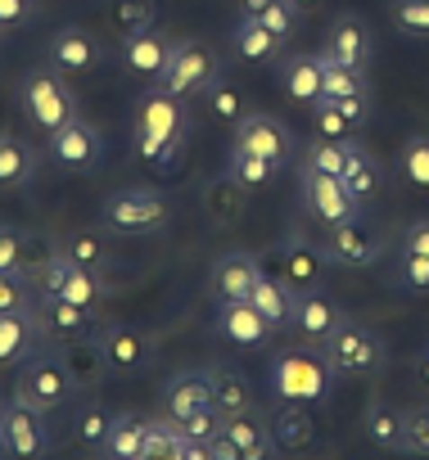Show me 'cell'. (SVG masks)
Masks as SVG:
<instances>
[{"label":"cell","instance_id":"6da1fadb","mask_svg":"<svg viewBox=\"0 0 429 460\" xmlns=\"http://www.w3.org/2000/svg\"><path fill=\"white\" fill-rule=\"evenodd\" d=\"M185 136H190V100L163 91V86H149L140 100H136V127H131V140H136V154L167 172L176 167L181 149H185Z\"/></svg>","mask_w":429,"mask_h":460},{"label":"cell","instance_id":"7a4b0ae2","mask_svg":"<svg viewBox=\"0 0 429 460\" xmlns=\"http://www.w3.org/2000/svg\"><path fill=\"white\" fill-rule=\"evenodd\" d=\"M335 366L326 361V352H308V348H290L272 361V393L281 402H299V406H321L335 393Z\"/></svg>","mask_w":429,"mask_h":460},{"label":"cell","instance_id":"3957f363","mask_svg":"<svg viewBox=\"0 0 429 460\" xmlns=\"http://www.w3.org/2000/svg\"><path fill=\"white\" fill-rule=\"evenodd\" d=\"M19 109H23V118L37 127V131H59L68 118H77V95H73V86L64 82V73L50 64V68H32V73H23V82H19Z\"/></svg>","mask_w":429,"mask_h":460},{"label":"cell","instance_id":"277c9868","mask_svg":"<svg viewBox=\"0 0 429 460\" xmlns=\"http://www.w3.org/2000/svg\"><path fill=\"white\" fill-rule=\"evenodd\" d=\"M73 393H77V384H73L64 357L32 352L28 361L14 366V402H23V406H32V411H41V415L68 406Z\"/></svg>","mask_w":429,"mask_h":460},{"label":"cell","instance_id":"5b68a950","mask_svg":"<svg viewBox=\"0 0 429 460\" xmlns=\"http://www.w3.org/2000/svg\"><path fill=\"white\" fill-rule=\"evenodd\" d=\"M32 285H37V294H41V298H46V294H55V298H68V303L95 307V312L113 298V285H109L100 271L77 267V262H68L64 253H50L46 262H37V267H32Z\"/></svg>","mask_w":429,"mask_h":460},{"label":"cell","instance_id":"8992f818","mask_svg":"<svg viewBox=\"0 0 429 460\" xmlns=\"http://www.w3.org/2000/svg\"><path fill=\"white\" fill-rule=\"evenodd\" d=\"M218 77H222L218 50L203 46V41H194V37H185V41H172L167 68L158 73L154 86H163V91H172V95H181V100H203L208 86L218 82Z\"/></svg>","mask_w":429,"mask_h":460},{"label":"cell","instance_id":"52a82bcc","mask_svg":"<svg viewBox=\"0 0 429 460\" xmlns=\"http://www.w3.org/2000/svg\"><path fill=\"white\" fill-rule=\"evenodd\" d=\"M167 217H172V208L154 190H113L100 208V221L109 235H158Z\"/></svg>","mask_w":429,"mask_h":460},{"label":"cell","instance_id":"ba28073f","mask_svg":"<svg viewBox=\"0 0 429 460\" xmlns=\"http://www.w3.org/2000/svg\"><path fill=\"white\" fill-rule=\"evenodd\" d=\"M299 199H303V212L317 221V226H344L353 217H362V203L353 199V190L344 185V176H326L308 163H299Z\"/></svg>","mask_w":429,"mask_h":460},{"label":"cell","instance_id":"9c48e42d","mask_svg":"<svg viewBox=\"0 0 429 460\" xmlns=\"http://www.w3.org/2000/svg\"><path fill=\"white\" fill-rule=\"evenodd\" d=\"M321 352H326V361L335 366V375H375V370H384V361H389L384 339H380L371 325H357V321H348V316H344V325L321 343Z\"/></svg>","mask_w":429,"mask_h":460},{"label":"cell","instance_id":"30bf717a","mask_svg":"<svg viewBox=\"0 0 429 460\" xmlns=\"http://www.w3.org/2000/svg\"><path fill=\"white\" fill-rule=\"evenodd\" d=\"M389 253V235L380 226H371L366 217H353L344 226H330L326 230V258L330 267H375L380 258Z\"/></svg>","mask_w":429,"mask_h":460},{"label":"cell","instance_id":"8fae6325","mask_svg":"<svg viewBox=\"0 0 429 460\" xmlns=\"http://www.w3.org/2000/svg\"><path fill=\"white\" fill-rule=\"evenodd\" d=\"M50 451V429L46 415L14 402V406H0V456H14V460H37Z\"/></svg>","mask_w":429,"mask_h":460},{"label":"cell","instance_id":"7c38bea8","mask_svg":"<svg viewBox=\"0 0 429 460\" xmlns=\"http://www.w3.org/2000/svg\"><path fill=\"white\" fill-rule=\"evenodd\" d=\"M50 158H55L64 172L86 176V172H95V167L104 163V136L95 131V122H86V118L77 113V118H68L59 131H50Z\"/></svg>","mask_w":429,"mask_h":460},{"label":"cell","instance_id":"4fadbf2b","mask_svg":"<svg viewBox=\"0 0 429 460\" xmlns=\"http://www.w3.org/2000/svg\"><path fill=\"white\" fill-rule=\"evenodd\" d=\"M100 352L109 375H140L154 366V334L136 330V325H104L100 334Z\"/></svg>","mask_w":429,"mask_h":460},{"label":"cell","instance_id":"5bb4252c","mask_svg":"<svg viewBox=\"0 0 429 460\" xmlns=\"http://www.w3.org/2000/svg\"><path fill=\"white\" fill-rule=\"evenodd\" d=\"M236 149H249V154H263L272 163H290L294 158V136L281 118L272 113H245L236 127Z\"/></svg>","mask_w":429,"mask_h":460},{"label":"cell","instance_id":"9a60e30c","mask_svg":"<svg viewBox=\"0 0 429 460\" xmlns=\"http://www.w3.org/2000/svg\"><path fill=\"white\" fill-rule=\"evenodd\" d=\"M258 271H263V258H258V253H249V249H231V253H222L218 262L208 267V294H212V303L249 298Z\"/></svg>","mask_w":429,"mask_h":460},{"label":"cell","instance_id":"2e32d148","mask_svg":"<svg viewBox=\"0 0 429 460\" xmlns=\"http://www.w3.org/2000/svg\"><path fill=\"white\" fill-rule=\"evenodd\" d=\"M326 267H330V258H326V244H317V240H308V235H285V244H281V276L299 289V294H308V289H321V276H326Z\"/></svg>","mask_w":429,"mask_h":460},{"label":"cell","instance_id":"e0dca14e","mask_svg":"<svg viewBox=\"0 0 429 460\" xmlns=\"http://www.w3.org/2000/svg\"><path fill=\"white\" fill-rule=\"evenodd\" d=\"M321 55H326V59H335V64L371 68V55H375V37H371L366 19H357V14H339V19H335V23L326 28Z\"/></svg>","mask_w":429,"mask_h":460},{"label":"cell","instance_id":"ac0fdd59","mask_svg":"<svg viewBox=\"0 0 429 460\" xmlns=\"http://www.w3.org/2000/svg\"><path fill=\"white\" fill-rule=\"evenodd\" d=\"M218 334L227 339V343H236V348H263L272 334H276V325L249 303V298H236V303H218Z\"/></svg>","mask_w":429,"mask_h":460},{"label":"cell","instance_id":"d6986e66","mask_svg":"<svg viewBox=\"0 0 429 460\" xmlns=\"http://www.w3.org/2000/svg\"><path fill=\"white\" fill-rule=\"evenodd\" d=\"M37 312H41V321H46V334H50V339H64V343H73V339H95V334L104 330L95 307H82V303H68V298H55V294H46V298L37 303Z\"/></svg>","mask_w":429,"mask_h":460},{"label":"cell","instance_id":"ffe728a7","mask_svg":"<svg viewBox=\"0 0 429 460\" xmlns=\"http://www.w3.org/2000/svg\"><path fill=\"white\" fill-rule=\"evenodd\" d=\"M41 339H50V334H46V321H41L37 307L32 312H5L0 316V366L28 361L41 348Z\"/></svg>","mask_w":429,"mask_h":460},{"label":"cell","instance_id":"44dd1931","mask_svg":"<svg viewBox=\"0 0 429 460\" xmlns=\"http://www.w3.org/2000/svg\"><path fill=\"white\" fill-rule=\"evenodd\" d=\"M100 59H104V46L86 28H59L50 41V64L64 77H86V73H95Z\"/></svg>","mask_w":429,"mask_h":460},{"label":"cell","instance_id":"7402d4cb","mask_svg":"<svg viewBox=\"0 0 429 460\" xmlns=\"http://www.w3.org/2000/svg\"><path fill=\"white\" fill-rule=\"evenodd\" d=\"M308 343H326L339 325H344V307L335 303V298H326L321 289H308V294H299V303H294V321H290Z\"/></svg>","mask_w":429,"mask_h":460},{"label":"cell","instance_id":"603a6c76","mask_svg":"<svg viewBox=\"0 0 429 460\" xmlns=\"http://www.w3.org/2000/svg\"><path fill=\"white\" fill-rule=\"evenodd\" d=\"M222 442L231 447L236 460H267V456H276V438H272V429L254 411L227 415L222 420Z\"/></svg>","mask_w":429,"mask_h":460},{"label":"cell","instance_id":"cb8c5ba5","mask_svg":"<svg viewBox=\"0 0 429 460\" xmlns=\"http://www.w3.org/2000/svg\"><path fill=\"white\" fill-rule=\"evenodd\" d=\"M167 55H172V41H167L163 32H154V28L122 37V64H127L136 77L158 82V73L167 68Z\"/></svg>","mask_w":429,"mask_h":460},{"label":"cell","instance_id":"d4e9b609","mask_svg":"<svg viewBox=\"0 0 429 460\" xmlns=\"http://www.w3.org/2000/svg\"><path fill=\"white\" fill-rule=\"evenodd\" d=\"M249 303L281 330V325H290L294 321V303H299V289L285 280V276H272V271H258V280H254V289H249Z\"/></svg>","mask_w":429,"mask_h":460},{"label":"cell","instance_id":"484cf974","mask_svg":"<svg viewBox=\"0 0 429 460\" xmlns=\"http://www.w3.org/2000/svg\"><path fill=\"white\" fill-rule=\"evenodd\" d=\"M231 46H236V55H240L245 64H281V55H285V37H276L272 28H263L254 14H245V19L236 23Z\"/></svg>","mask_w":429,"mask_h":460},{"label":"cell","instance_id":"4316f807","mask_svg":"<svg viewBox=\"0 0 429 460\" xmlns=\"http://www.w3.org/2000/svg\"><path fill=\"white\" fill-rule=\"evenodd\" d=\"M37 149L14 136V131H0V190H23L37 181Z\"/></svg>","mask_w":429,"mask_h":460},{"label":"cell","instance_id":"83f0119b","mask_svg":"<svg viewBox=\"0 0 429 460\" xmlns=\"http://www.w3.org/2000/svg\"><path fill=\"white\" fill-rule=\"evenodd\" d=\"M199 406H212V379L203 370H181L163 388V415H190Z\"/></svg>","mask_w":429,"mask_h":460},{"label":"cell","instance_id":"f1b7e54d","mask_svg":"<svg viewBox=\"0 0 429 460\" xmlns=\"http://www.w3.org/2000/svg\"><path fill=\"white\" fill-rule=\"evenodd\" d=\"M344 185L353 190V199L366 208L375 194H380V185H384V172H380V163H375V154L362 145V140H348V163H344Z\"/></svg>","mask_w":429,"mask_h":460},{"label":"cell","instance_id":"f546056e","mask_svg":"<svg viewBox=\"0 0 429 460\" xmlns=\"http://www.w3.org/2000/svg\"><path fill=\"white\" fill-rule=\"evenodd\" d=\"M281 86L299 104L321 100V55H285L281 59Z\"/></svg>","mask_w":429,"mask_h":460},{"label":"cell","instance_id":"4dcf8cb0","mask_svg":"<svg viewBox=\"0 0 429 460\" xmlns=\"http://www.w3.org/2000/svg\"><path fill=\"white\" fill-rule=\"evenodd\" d=\"M145 433H149V420H140L131 411H118L100 456H109V460H145Z\"/></svg>","mask_w":429,"mask_h":460},{"label":"cell","instance_id":"1f68e13d","mask_svg":"<svg viewBox=\"0 0 429 460\" xmlns=\"http://www.w3.org/2000/svg\"><path fill=\"white\" fill-rule=\"evenodd\" d=\"M281 167H285V163H272V158H263V154H249V149H236V145H231L227 181L249 194V190H267V185L281 176Z\"/></svg>","mask_w":429,"mask_h":460},{"label":"cell","instance_id":"d6a6232c","mask_svg":"<svg viewBox=\"0 0 429 460\" xmlns=\"http://www.w3.org/2000/svg\"><path fill=\"white\" fill-rule=\"evenodd\" d=\"M362 433L371 447L380 451H398L402 447V433H407V406H389V402H375L362 420Z\"/></svg>","mask_w":429,"mask_h":460},{"label":"cell","instance_id":"836d02e7","mask_svg":"<svg viewBox=\"0 0 429 460\" xmlns=\"http://www.w3.org/2000/svg\"><path fill=\"white\" fill-rule=\"evenodd\" d=\"M272 438H276V451H308V447L317 442L312 411L299 406V402H285V411H281L276 424H272Z\"/></svg>","mask_w":429,"mask_h":460},{"label":"cell","instance_id":"e575fe53","mask_svg":"<svg viewBox=\"0 0 429 460\" xmlns=\"http://www.w3.org/2000/svg\"><path fill=\"white\" fill-rule=\"evenodd\" d=\"M64 366H68V375H73L77 388H91V384H100L109 375L104 352H100V339H73V343H64Z\"/></svg>","mask_w":429,"mask_h":460},{"label":"cell","instance_id":"d590c367","mask_svg":"<svg viewBox=\"0 0 429 460\" xmlns=\"http://www.w3.org/2000/svg\"><path fill=\"white\" fill-rule=\"evenodd\" d=\"M321 55V50H317ZM371 91V73L353 68V64H335L321 55V100H344V95H366ZM317 104V100H312Z\"/></svg>","mask_w":429,"mask_h":460},{"label":"cell","instance_id":"8d00e7d4","mask_svg":"<svg viewBox=\"0 0 429 460\" xmlns=\"http://www.w3.org/2000/svg\"><path fill=\"white\" fill-rule=\"evenodd\" d=\"M208 379H212V406H218L222 415H240V411H249V379H245L240 370H231V366H212Z\"/></svg>","mask_w":429,"mask_h":460},{"label":"cell","instance_id":"74e56055","mask_svg":"<svg viewBox=\"0 0 429 460\" xmlns=\"http://www.w3.org/2000/svg\"><path fill=\"white\" fill-rule=\"evenodd\" d=\"M109 429H113V411H104L100 402L77 406V415H73V442H77V447L100 451V447H104V438H109Z\"/></svg>","mask_w":429,"mask_h":460},{"label":"cell","instance_id":"f35d334b","mask_svg":"<svg viewBox=\"0 0 429 460\" xmlns=\"http://www.w3.org/2000/svg\"><path fill=\"white\" fill-rule=\"evenodd\" d=\"M398 172H402V181H407L411 190H425V194H429V136H425V131H416V136L402 140V149H398Z\"/></svg>","mask_w":429,"mask_h":460},{"label":"cell","instance_id":"ab89813d","mask_svg":"<svg viewBox=\"0 0 429 460\" xmlns=\"http://www.w3.org/2000/svg\"><path fill=\"white\" fill-rule=\"evenodd\" d=\"M203 104H208V118H212V122H222V127H236V122L249 113V104H245V91H240L236 82H222V77L208 86Z\"/></svg>","mask_w":429,"mask_h":460},{"label":"cell","instance_id":"60d3db41","mask_svg":"<svg viewBox=\"0 0 429 460\" xmlns=\"http://www.w3.org/2000/svg\"><path fill=\"white\" fill-rule=\"evenodd\" d=\"M32 240L19 226H0V276H32Z\"/></svg>","mask_w":429,"mask_h":460},{"label":"cell","instance_id":"b9f144b4","mask_svg":"<svg viewBox=\"0 0 429 460\" xmlns=\"http://www.w3.org/2000/svg\"><path fill=\"white\" fill-rule=\"evenodd\" d=\"M59 253L77 267H91V271L109 267V249H104V240L95 235V230H68V235L59 240Z\"/></svg>","mask_w":429,"mask_h":460},{"label":"cell","instance_id":"7bdbcfd3","mask_svg":"<svg viewBox=\"0 0 429 460\" xmlns=\"http://www.w3.org/2000/svg\"><path fill=\"white\" fill-rule=\"evenodd\" d=\"M172 424H176V433L181 438H190V442H212V438H222V411L218 406H199V411H190V415H167Z\"/></svg>","mask_w":429,"mask_h":460},{"label":"cell","instance_id":"ee69618b","mask_svg":"<svg viewBox=\"0 0 429 460\" xmlns=\"http://www.w3.org/2000/svg\"><path fill=\"white\" fill-rule=\"evenodd\" d=\"M389 19H393V28H398L402 37L429 41V0H393Z\"/></svg>","mask_w":429,"mask_h":460},{"label":"cell","instance_id":"f6af8a7d","mask_svg":"<svg viewBox=\"0 0 429 460\" xmlns=\"http://www.w3.org/2000/svg\"><path fill=\"white\" fill-rule=\"evenodd\" d=\"M181 447L185 438L176 433V424L167 415L149 420V433H145V460H181Z\"/></svg>","mask_w":429,"mask_h":460},{"label":"cell","instance_id":"bcb514c9","mask_svg":"<svg viewBox=\"0 0 429 460\" xmlns=\"http://www.w3.org/2000/svg\"><path fill=\"white\" fill-rule=\"evenodd\" d=\"M348 140H353V136H348ZM348 140H326V136H317V140L308 145L303 163H308V167H317V172H326V176H344V163H348Z\"/></svg>","mask_w":429,"mask_h":460},{"label":"cell","instance_id":"7dc6e473","mask_svg":"<svg viewBox=\"0 0 429 460\" xmlns=\"http://www.w3.org/2000/svg\"><path fill=\"white\" fill-rule=\"evenodd\" d=\"M154 19H158V5H154V0H113V23H118L122 37L154 28Z\"/></svg>","mask_w":429,"mask_h":460},{"label":"cell","instance_id":"c3c4849f","mask_svg":"<svg viewBox=\"0 0 429 460\" xmlns=\"http://www.w3.org/2000/svg\"><path fill=\"white\" fill-rule=\"evenodd\" d=\"M41 303L32 276H0V316L5 312H32Z\"/></svg>","mask_w":429,"mask_h":460},{"label":"cell","instance_id":"681fc988","mask_svg":"<svg viewBox=\"0 0 429 460\" xmlns=\"http://www.w3.org/2000/svg\"><path fill=\"white\" fill-rule=\"evenodd\" d=\"M308 109H312V131H317V136H326V140H348V136H357L353 118H344L330 100H317V104H308Z\"/></svg>","mask_w":429,"mask_h":460},{"label":"cell","instance_id":"f907efd6","mask_svg":"<svg viewBox=\"0 0 429 460\" xmlns=\"http://www.w3.org/2000/svg\"><path fill=\"white\" fill-rule=\"evenodd\" d=\"M393 280H398L407 294H429V258L398 249V258H393Z\"/></svg>","mask_w":429,"mask_h":460},{"label":"cell","instance_id":"816d5d0a","mask_svg":"<svg viewBox=\"0 0 429 460\" xmlns=\"http://www.w3.org/2000/svg\"><path fill=\"white\" fill-rule=\"evenodd\" d=\"M254 19H258V23H263V28H272V32H276V37H285V41H290V37H294V28H299V19H303V14H299V10H294V5H290V0H263V5H258V10H254Z\"/></svg>","mask_w":429,"mask_h":460},{"label":"cell","instance_id":"f5cc1de1","mask_svg":"<svg viewBox=\"0 0 429 460\" xmlns=\"http://www.w3.org/2000/svg\"><path fill=\"white\" fill-rule=\"evenodd\" d=\"M407 456H429V406H411L407 411V433H402V447Z\"/></svg>","mask_w":429,"mask_h":460},{"label":"cell","instance_id":"db71d44e","mask_svg":"<svg viewBox=\"0 0 429 460\" xmlns=\"http://www.w3.org/2000/svg\"><path fill=\"white\" fill-rule=\"evenodd\" d=\"M398 249H402V253H420V258H429V217H416V221L402 226Z\"/></svg>","mask_w":429,"mask_h":460},{"label":"cell","instance_id":"11a10c76","mask_svg":"<svg viewBox=\"0 0 429 460\" xmlns=\"http://www.w3.org/2000/svg\"><path fill=\"white\" fill-rule=\"evenodd\" d=\"M37 14V0H0V28H23Z\"/></svg>","mask_w":429,"mask_h":460},{"label":"cell","instance_id":"9f6ffc18","mask_svg":"<svg viewBox=\"0 0 429 460\" xmlns=\"http://www.w3.org/2000/svg\"><path fill=\"white\" fill-rule=\"evenodd\" d=\"M411 366H416V384H420V388H425V393H429V348H420V352H416V361H411Z\"/></svg>","mask_w":429,"mask_h":460},{"label":"cell","instance_id":"6f0895ef","mask_svg":"<svg viewBox=\"0 0 429 460\" xmlns=\"http://www.w3.org/2000/svg\"><path fill=\"white\" fill-rule=\"evenodd\" d=\"M290 5H294V10H299V14H312V10H317V5H321V0H290Z\"/></svg>","mask_w":429,"mask_h":460},{"label":"cell","instance_id":"680465c9","mask_svg":"<svg viewBox=\"0 0 429 460\" xmlns=\"http://www.w3.org/2000/svg\"><path fill=\"white\" fill-rule=\"evenodd\" d=\"M0 32H5V28H0Z\"/></svg>","mask_w":429,"mask_h":460}]
</instances>
